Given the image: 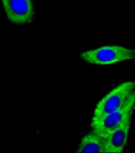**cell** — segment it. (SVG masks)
<instances>
[{
    "mask_svg": "<svg viewBox=\"0 0 135 153\" xmlns=\"http://www.w3.org/2000/svg\"><path fill=\"white\" fill-rule=\"evenodd\" d=\"M134 89L135 81L124 82L112 89L97 103L91 123L100 121L122 108Z\"/></svg>",
    "mask_w": 135,
    "mask_h": 153,
    "instance_id": "1",
    "label": "cell"
},
{
    "mask_svg": "<svg viewBox=\"0 0 135 153\" xmlns=\"http://www.w3.org/2000/svg\"><path fill=\"white\" fill-rule=\"evenodd\" d=\"M80 57L89 63L106 66L128 60H135V50L121 46H104L82 53Z\"/></svg>",
    "mask_w": 135,
    "mask_h": 153,
    "instance_id": "2",
    "label": "cell"
},
{
    "mask_svg": "<svg viewBox=\"0 0 135 153\" xmlns=\"http://www.w3.org/2000/svg\"><path fill=\"white\" fill-rule=\"evenodd\" d=\"M134 107L135 89L122 108L106 116L100 121L91 123L92 130L104 139L113 131L121 126L128 118L132 117Z\"/></svg>",
    "mask_w": 135,
    "mask_h": 153,
    "instance_id": "3",
    "label": "cell"
},
{
    "mask_svg": "<svg viewBox=\"0 0 135 153\" xmlns=\"http://www.w3.org/2000/svg\"><path fill=\"white\" fill-rule=\"evenodd\" d=\"M1 2L11 23L22 25L34 21L35 13L31 0H1Z\"/></svg>",
    "mask_w": 135,
    "mask_h": 153,
    "instance_id": "4",
    "label": "cell"
},
{
    "mask_svg": "<svg viewBox=\"0 0 135 153\" xmlns=\"http://www.w3.org/2000/svg\"><path fill=\"white\" fill-rule=\"evenodd\" d=\"M131 123V117H130L103 139L105 152L118 153L123 151L128 137Z\"/></svg>",
    "mask_w": 135,
    "mask_h": 153,
    "instance_id": "5",
    "label": "cell"
},
{
    "mask_svg": "<svg viewBox=\"0 0 135 153\" xmlns=\"http://www.w3.org/2000/svg\"><path fill=\"white\" fill-rule=\"evenodd\" d=\"M77 152H105L104 140L96 132L91 130L81 140Z\"/></svg>",
    "mask_w": 135,
    "mask_h": 153,
    "instance_id": "6",
    "label": "cell"
}]
</instances>
